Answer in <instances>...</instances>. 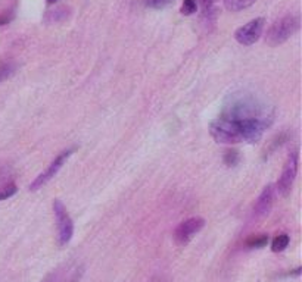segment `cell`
I'll return each instance as SVG.
<instances>
[{"instance_id":"6","label":"cell","mask_w":302,"mask_h":282,"mask_svg":"<svg viewBox=\"0 0 302 282\" xmlns=\"http://www.w3.org/2000/svg\"><path fill=\"white\" fill-rule=\"evenodd\" d=\"M74 150H76V149H68V150H64L61 155H58V156L55 158V161L47 166V169H46L44 172H42V173L30 184V190H31V191H36V190H39V188H42L43 185H46V184L61 170V168L64 166V163L68 161V158L74 153Z\"/></svg>"},{"instance_id":"18","label":"cell","mask_w":302,"mask_h":282,"mask_svg":"<svg viewBox=\"0 0 302 282\" xmlns=\"http://www.w3.org/2000/svg\"><path fill=\"white\" fill-rule=\"evenodd\" d=\"M239 162V152L231 149V150H227L226 155H224V163L227 166H236Z\"/></svg>"},{"instance_id":"11","label":"cell","mask_w":302,"mask_h":282,"mask_svg":"<svg viewBox=\"0 0 302 282\" xmlns=\"http://www.w3.org/2000/svg\"><path fill=\"white\" fill-rule=\"evenodd\" d=\"M70 15V7L62 6V7H56L55 10H49L44 16V19L47 22H61L65 21Z\"/></svg>"},{"instance_id":"21","label":"cell","mask_w":302,"mask_h":282,"mask_svg":"<svg viewBox=\"0 0 302 282\" xmlns=\"http://www.w3.org/2000/svg\"><path fill=\"white\" fill-rule=\"evenodd\" d=\"M13 18H15V12H13V9H10V10H4V12L0 15V27L9 24Z\"/></svg>"},{"instance_id":"10","label":"cell","mask_w":302,"mask_h":282,"mask_svg":"<svg viewBox=\"0 0 302 282\" xmlns=\"http://www.w3.org/2000/svg\"><path fill=\"white\" fill-rule=\"evenodd\" d=\"M273 202H274V187L268 184L267 187H264L262 193L259 194L258 200L254 206V218L255 219L265 218L273 207Z\"/></svg>"},{"instance_id":"22","label":"cell","mask_w":302,"mask_h":282,"mask_svg":"<svg viewBox=\"0 0 302 282\" xmlns=\"http://www.w3.org/2000/svg\"><path fill=\"white\" fill-rule=\"evenodd\" d=\"M46 1H47L49 4H55V3H56L58 0H46Z\"/></svg>"},{"instance_id":"2","label":"cell","mask_w":302,"mask_h":282,"mask_svg":"<svg viewBox=\"0 0 302 282\" xmlns=\"http://www.w3.org/2000/svg\"><path fill=\"white\" fill-rule=\"evenodd\" d=\"M210 132L217 143H221V144H237L243 141L240 123L226 116H221L211 122Z\"/></svg>"},{"instance_id":"4","label":"cell","mask_w":302,"mask_h":282,"mask_svg":"<svg viewBox=\"0 0 302 282\" xmlns=\"http://www.w3.org/2000/svg\"><path fill=\"white\" fill-rule=\"evenodd\" d=\"M297 173H298V152L295 150L288 156L283 170H282V175L276 184L277 191L282 197H288L291 194L294 182L297 179Z\"/></svg>"},{"instance_id":"7","label":"cell","mask_w":302,"mask_h":282,"mask_svg":"<svg viewBox=\"0 0 302 282\" xmlns=\"http://www.w3.org/2000/svg\"><path fill=\"white\" fill-rule=\"evenodd\" d=\"M264 25H265L264 18H255V19L249 21L248 24H245L243 27L237 28L234 33V39L242 46H251L259 40Z\"/></svg>"},{"instance_id":"1","label":"cell","mask_w":302,"mask_h":282,"mask_svg":"<svg viewBox=\"0 0 302 282\" xmlns=\"http://www.w3.org/2000/svg\"><path fill=\"white\" fill-rule=\"evenodd\" d=\"M300 30V16L298 15H286L271 24L267 31L265 43L271 47L280 46L288 41Z\"/></svg>"},{"instance_id":"3","label":"cell","mask_w":302,"mask_h":282,"mask_svg":"<svg viewBox=\"0 0 302 282\" xmlns=\"http://www.w3.org/2000/svg\"><path fill=\"white\" fill-rule=\"evenodd\" d=\"M53 212H55V219L58 224V244L61 247H64L71 241V238L74 235V222H73L67 207L59 199H56L53 202Z\"/></svg>"},{"instance_id":"20","label":"cell","mask_w":302,"mask_h":282,"mask_svg":"<svg viewBox=\"0 0 302 282\" xmlns=\"http://www.w3.org/2000/svg\"><path fill=\"white\" fill-rule=\"evenodd\" d=\"M173 0H148L146 4L152 9H164L165 6H168Z\"/></svg>"},{"instance_id":"13","label":"cell","mask_w":302,"mask_h":282,"mask_svg":"<svg viewBox=\"0 0 302 282\" xmlns=\"http://www.w3.org/2000/svg\"><path fill=\"white\" fill-rule=\"evenodd\" d=\"M257 0H224V6L226 9L231 10V12H239L243 10L249 6H252Z\"/></svg>"},{"instance_id":"9","label":"cell","mask_w":302,"mask_h":282,"mask_svg":"<svg viewBox=\"0 0 302 282\" xmlns=\"http://www.w3.org/2000/svg\"><path fill=\"white\" fill-rule=\"evenodd\" d=\"M240 129H242V138L246 143H257L262 138L264 129L267 123L258 119H246L240 121Z\"/></svg>"},{"instance_id":"17","label":"cell","mask_w":302,"mask_h":282,"mask_svg":"<svg viewBox=\"0 0 302 282\" xmlns=\"http://www.w3.org/2000/svg\"><path fill=\"white\" fill-rule=\"evenodd\" d=\"M198 9V4H196V0H183V4H181V9L180 12L186 16L189 15H193Z\"/></svg>"},{"instance_id":"16","label":"cell","mask_w":302,"mask_h":282,"mask_svg":"<svg viewBox=\"0 0 302 282\" xmlns=\"http://www.w3.org/2000/svg\"><path fill=\"white\" fill-rule=\"evenodd\" d=\"M267 242H268V235L267 234H258L255 237H251L246 241V245L249 248H262V247L267 245Z\"/></svg>"},{"instance_id":"12","label":"cell","mask_w":302,"mask_h":282,"mask_svg":"<svg viewBox=\"0 0 302 282\" xmlns=\"http://www.w3.org/2000/svg\"><path fill=\"white\" fill-rule=\"evenodd\" d=\"M216 3L217 0H196V4L202 9V16L208 21H211L216 15Z\"/></svg>"},{"instance_id":"14","label":"cell","mask_w":302,"mask_h":282,"mask_svg":"<svg viewBox=\"0 0 302 282\" xmlns=\"http://www.w3.org/2000/svg\"><path fill=\"white\" fill-rule=\"evenodd\" d=\"M16 71V65L12 60H3L0 62V82L10 78Z\"/></svg>"},{"instance_id":"8","label":"cell","mask_w":302,"mask_h":282,"mask_svg":"<svg viewBox=\"0 0 302 282\" xmlns=\"http://www.w3.org/2000/svg\"><path fill=\"white\" fill-rule=\"evenodd\" d=\"M83 275V268L78 263H65L46 277L43 282H78Z\"/></svg>"},{"instance_id":"5","label":"cell","mask_w":302,"mask_h":282,"mask_svg":"<svg viewBox=\"0 0 302 282\" xmlns=\"http://www.w3.org/2000/svg\"><path fill=\"white\" fill-rule=\"evenodd\" d=\"M205 226V219L195 216V218H189L186 221H183L181 224H178V226L174 231V241L177 245H186L187 242Z\"/></svg>"},{"instance_id":"19","label":"cell","mask_w":302,"mask_h":282,"mask_svg":"<svg viewBox=\"0 0 302 282\" xmlns=\"http://www.w3.org/2000/svg\"><path fill=\"white\" fill-rule=\"evenodd\" d=\"M16 191H18V188H16L15 184H7V185H4L3 188H0V200H6V199L12 197Z\"/></svg>"},{"instance_id":"15","label":"cell","mask_w":302,"mask_h":282,"mask_svg":"<svg viewBox=\"0 0 302 282\" xmlns=\"http://www.w3.org/2000/svg\"><path fill=\"white\" fill-rule=\"evenodd\" d=\"M289 241H291V238H289V235L288 234H279L274 240H273V242H271V250L274 251V253H279V251H283L288 245H289Z\"/></svg>"}]
</instances>
